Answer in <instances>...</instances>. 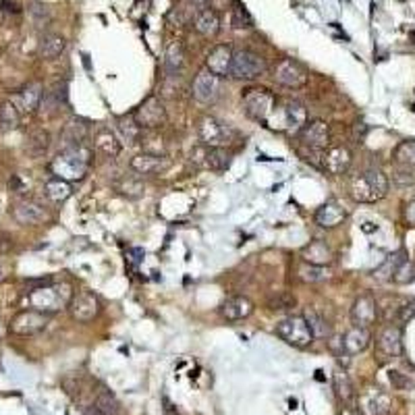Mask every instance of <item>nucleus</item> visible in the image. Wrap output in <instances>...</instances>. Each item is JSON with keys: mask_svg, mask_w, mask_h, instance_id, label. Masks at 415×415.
<instances>
[{"mask_svg": "<svg viewBox=\"0 0 415 415\" xmlns=\"http://www.w3.org/2000/svg\"><path fill=\"white\" fill-rule=\"evenodd\" d=\"M360 414L362 415H388L390 411V397L382 388H366L360 399Z\"/></svg>", "mask_w": 415, "mask_h": 415, "instance_id": "18", "label": "nucleus"}, {"mask_svg": "<svg viewBox=\"0 0 415 415\" xmlns=\"http://www.w3.org/2000/svg\"><path fill=\"white\" fill-rule=\"evenodd\" d=\"M299 141L310 150H324L330 143V127L320 119L310 121L299 129Z\"/></svg>", "mask_w": 415, "mask_h": 415, "instance_id": "19", "label": "nucleus"}, {"mask_svg": "<svg viewBox=\"0 0 415 415\" xmlns=\"http://www.w3.org/2000/svg\"><path fill=\"white\" fill-rule=\"evenodd\" d=\"M295 278L299 282L314 284V282L328 280L330 278V270H328V266H316V264H310V262L301 260V262L295 264Z\"/></svg>", "mask_w": 415, "mask_h": 415, "instance_id": "32", "label": "nucleus"}, {"mask_svg": "<svg viewBox=\"0 0 415 415\" xmlns=\"http://www.w3.org/2000/svg\"><path fill=\"white\" fill-rule=\"evenodd\" d=\"M191 162L210 169L214 173H223L231 166L232 156L231 152H227L225 147H195L191 152Z\"/></svg>", "mask_w": 415, "mask_h": 415, "instance_id": "12", "label": "nucleus"}, {"mask_svg": "<svg viewBox=\"0 0 415 415\" xmlns=\"http://www.w3.org/2000/svg\"><path fill=\"white\" fill-rule=\"evenodd\" d=\"M332 384H334L336 397H338L345 405H349L351 399H353V384H351L349 376L345 374V369H334V374H332Z\"/></svg>", "mask_w": 415, "mask_h": 415, "instance_id": "41", "label": "nucleus"}, {"mask_svg": "<svg viewBox=\"0 0 415 415\" xmlns=\"http://www.w3.org/2000/svg\"><path fill=\"white\" fill-rule=\"evenodd\" d=\"M92 162V150L90 145L73 147V150H62L58 156L50 162V171L54 177L65 179V181H81L88 175Z\"/></svg>", "mask_w": 415, "mask_h": 415, "instance_id": "1", "label": "nucleus"}, {"mask_svg": "<svg viewBox=\"0 0 415 415\" xmlns=\"http://www.w3.org/2000/svg\"><path fill=\"white\" fill-rule=\"evenodd\" d=\"M42 93H44L42 84H27L21 92L17 93L15 106L19 108V112H27V114H29V112H36L38 106H40Z\"/></svg>", "mask_w": 415, "mask_h": 415, "instance_id": "31", "label": "nucleus"}, {"mask_svg": "<svg viewBox=\"0 0 415 415\" xmlns=\"http://www.w3.org/2000/svg\"><path fill=\"white\" fill-rule=\"evenodd\" d=\"M266 60L251 52V50H237L232 52V62H231V77L235 79H245V81H251V79H258L266 73Z\"/></svg>", "mask_w": 415, "mask_h": 415, "instance_id": "8", "label": "nucleus"}, {"mask_svg": "<svg viewBox=\"0 0 415 415\" xmlns=\"http://www.w3.org/2000/svg\"><path fill=\"white\" fill-rule=\"evenodd\" d=\"M332 249L330 245L322 241V239H316V241H310L303 249H301V260L310 262V264H316V266H328L332 264Z\"/></svg>", "mask_w": 415, "mask_h": 415, "instance_id": "28", "label": "nucleus"}, {"mask_svg": "<svg viewBox=\"0 0 415 415\" xmlns=\"http://www.w3.org/2000/svg\"><path fill=\"white\" fill-rule=\"evenodd\" d=\"M19 125H21V112H19V108L15 106V102L4 100L0 104V131L8 133V131H15Z\"/></svg>", "mask_w": 415, "mask_h": 415, "instance_id": "36", "label": "nucleus"}, {"mask_svg": "<svg viewBox=\"0 0 415 415\" xmlns=\"http://www.w3.org/2000/svg\"><path fill=\"white\" fill-rule=\"evenodd\" d=\"M369 343H371V332H369V328H364V326H353L341 338V347L349 357L357 355V353H364L369 347Z\"/></svg>", "mask_w": 415, "mask_h": 415, "instance_id": "25", "label": "nucleus"}, {"mask_svg": "<svg viewBox=\"0 0 415 415\" xmlns=\"http://www.w3.org/2000/svg\"><path fill=\"white\" fill-rule=\"evenodd\" d=\"M308 123V110L297 100H286L282 104L275 106L272 114L264 123L270 129L286 131V133H299V129Z\"/></svg>", "mask_w": 415, "mask_h": 415, "instance_id": "3", "label": "nucleus"}, {"mask_svg": "<svg viewBox=\"0 0 415 415\" xmlns=\"http://www.w3.org/2000/svg\"><path fill=\"white\" fill-rule=\"evenodd\" d=\"M275 79L289 90H299L308 84V71L297 60L282 58L275 69Z\"/></svg>", "mask_w": 415, "mask_h": 415, "instance_id": "15", "label": "nucleus"}, {"mask_svg": "<svg viewBox=\"0 0 415 415\" xmlns=\"http://www.w3.org/2000/svg\"><path fill=\"white\" fill-rule=\"evenodd\" d=\"M131 171L139 177H147V175H158L169 166V158L166 156H154V154H138L131 158L129 162Z\"/></svg>", "mask_w": 415, "mask_h": 415, "instance_id": "24", "label": "nucleus"}, {"mask_svg": "<svg viewBox=\"0 0 415 415\" xmlns=\"http://www.w3.org/2000/svg\"><path fill=\"white\" fill-rule=\"evenodd\" d=\"M303 318H305V322L310 326L314 338H326V336H330V326H328L326 318H324L316 308H305Z\"/></svg>", "mask_w": 415, "mask_h": 415, "instance_id": "38", "label": "nucleus"}, {"mask_svg": "<svg viewBox=\"0 0 415 415\" xmlns=\"http://www.w3.org/2000/svg\"><path fill=\"white\" fill-rule=\"evenodd\" d=\"M277 334L291 347L305 349L314 343V334L303 316H289L277 324Z\"/></svg>", "mask_w": 415, "mask_h": 415, "instance_id": "9", "label": "nucleus"}, {"mask_svg": "<svg viewBox=\"0 0 415 415\" xmlns=\"http://www.w3.org/2000/svg\"><path fill=\"white\" fill-rule=\"evenodd\" d=\"M86 415H104L102 414V411H98V409H95V407H88V409H86Z\"/></svg>", "mask_w": 415, "mask_h": 415, "instance_id": "59", "label": "nucleus"}, {"mask_svg": "<svg viewBox=\"0 0 415 415\" xmlns=\"http://www.w3.org/2000/svg\"><path fill=\"white\" fill-rule=\"evenodd\" d=\"M23 187H25V185H23V181H21V177H19V175H13V177H11V181H8V189H11V191L19 193Z\"/></svg>", "mask_w": 415, "mask_h": 415, "instance_id": "55", "label": "nucleus"}, {"mask_svg": "<svg viewBox=\"0 0 415 415\" xmlns=\"http://www.w3.org/2000/svg\"><path fill=\"white\" fill-rule=\"evenodd\" d=\"M2 332H4V328H2V322H0V334H2Z\"/></svg>", "mask_w": 415, "mask_h": 415, "instance_id": "62", "label": "nucleus"}, {"mask_svg": "<svg viewBox=\"0 0 415 415\" xmlns=\"http://www.w3.org/2000/svg\"><path fill=\"white\" fill-rule=\"evenodd\" d=\"M351 152L349 147L345 145H334V147H328L326 152H322V169L330 175H343L349 171L351 166Z\"/></svg>", "mask_w": 415, "mask_h": 415, "instance_id": "21", "label": "nucleus"}, {"mask_svg": "<svg viewBox=\"0 0 415 415\" xmlns=\"http://www.w3.org/2000/svg\"><path fill=\"white\" fill-rule=\"evenodd\" d=\"M220 314L225 320L229 322H239L245 320L253 314V301L245 295H237V297H229L223 305H220Z\"/></svg>", "mask_w": 415, "mask_h": 415, "instance_id": "26", "label": "nucleus"}, {"mask_svg": "<svg viewBox=\"0 0 415 415\" xmlns=\"http://www.w3.org/2000/svg\"><path fill=\"white\" fill-rule=\"evenodd\" d=\"M191 2H193L195 6H204V4H206L208 0H191Z\"/></svg>", "mask_w": 415, "mask_h": 415, "instance_id": "61", "label": "nucleus"}, {"mask_svg": "<svg viewBox=\"0 0 415 415\" xmlns=\"http://www.w3.org/2000/svg\"><path fill=\"white\" fill-rule=\"evenodd\" d=\"M133 119L138 121L141 131H158L162 125H166L169 114L164 102L158 95H150L136 108Z\"/></svg>", "mask_w": 415, "mask_h": 415, "instance_id": "7", "label": "nucleus"}, {"mask_svg": "<svg viewBox=\"0 0 415 415\" xmlns=\"http://www.w3.org/2000/svg\"><path fill=\"white\" fill-rule=\"evenodd\" d=\"M403 262H405V256H403V253H393V256H388V258L384 260L382 266H378V268L374 270V277L378 278V280H388V278L395 277L397 268H399Z\"/></svg>", "mask_w": 415, "mask_h": 415, "instance_id": "44", "label": "nucleus"}, {"mask_svg": "<svg viewBox=\"0 0 415 415\" xmlns=\"http://www.w3.org/2000/svg\"><path fill=\"white\" fill-rule=\"evenodd\" d=\"M88 139H90V121H86L84 117H71L60 133V152L88 145Z\"/></svg>", "mask_w": 415, "mask_h": 415, "instance_id": "16", "label": "nucleus"}, {"mask_svg": "<svg viewBox=\"0 0 415 415\" xmlns=\"http://www.w3.org/2000/svg\"><path fill=\"white\" fill-rule=\"evenodd\" d=\"M349 193L360 204H374L386 197L388 193V179L380 169H368L353 175L349 183Z\"/></svg>", "mask_w": 415, "mask_h": 415, "instance_id": "2", "label": "nucleus"}, {"mask_svg": "<svg viewBox=\"0 0 415 415\" xmlns=\"http://www.w3.org/2000/svg\"><path fill=\"white\" fill-rule=\"evenodd\" d=\"M231 23L235 29H249V27H253V17H251V13L245 8V4L235 2Z\"/></svg>", "mask_w": 415, "mask_h": 415, "instance_id": "47", "label": "nucleus"}, {"mask_svg": "<svg viewBox=\"0 0 415 415\" xmlns=\"http://www.w3.org/2000/svg\"><path fill=\"white\" fill-rule=\"evenodd\" d=\"M390 382H393L397 388H405V386H409V380H405L399 371H390Z\"/></svg>", "mask_w": 415, "mask_h": 415, "instance_id": "51", "label": "nucleus"}, {"mask_svg": "<svg viewBox=\"0 0 415 415\" xmlns=\"http://www.w3.org/2000/svg\"><path fill=\"white\" fill-rule=\"evenodd\" d=\"M376 351L382 362H390L401 357L403 353V332L399 326H386L380 330L376 341Z\"/></svg>", "mask_w": 415, "mask_h": 415, "instance_id": "13", "label": "nucleus"}, {"mask_svg": "<svg viewBox=\"0 0 415 415\" xmlns=\"http://www.w3.org/2000/svg\"><path fill=\"white\" fill-rule=\"evenodd\" d=\"M227 6H231V0H210V8L212 11H225Z\"/></svg>", "mask_w": 415, "mask_h": 415, "instance_id": "56", "label": "nucleus"}, {"mask_svg": "<svg viewBox=\"0 0 415 415\" xmlns=\"http://www.w3.org/2000/svg\"><path fill=\"white\" fill-rule=\"evenodd\" d=\"M93 150L104 158H117L121 152V143L114 131H110L108 127H100L93 136Z\"/></svg>", "mask_w": 415, "mask_h": 415, "instance_id": "30", "label": "nucleus"}, {"mask_svg": "<svg viewBox=\"0 0 415 415\" xmlns=\"http://www.w3.org/2000/svg\"><path fill=\"white\" fill-rule=\"evenodd\" d=\"M376 318H378L376 299L371 295H360L353 301V308H351V322H353V326L369 328L371 324L376 322Z\"/></svg>", "mask_w": 415, "mask_h": 415, "instance_id": "23", "label": "nucleus"}, {"mask_svg": "<svg viewBox=\"0 0 415 415\" xmlns=\"http://www.w3.org/2000/svg\"><path fill=\"white\" fill-rule=\"evenodd\" d=\"M345 218H347V210H345L338 202H334V199H328L326 204H322V206L316 210V214H314L316 225L322 227V229H334V227H338Z\"/></svg>", "mask_w": 415, "mask_h": 415, "instance_id": "27", "label": "nucleus"}, {"mask_svg": "<svg viewBox=\"0 0 415 415\" xmlns=\"http://www.w3.org/2000/svg\"><path fill=\"white\" fill-rule=\"evenodd\" d=\"M13 249V239L6 235H0V253H8Z\"/></svg>", "mask_w": 415, "mask_h": 415, "instance_id": "54", "label": "nucleus"}, {"mask_svg": "<svg viewBox=\"0 0 415 415\" xmlns=\"http://www.w3.org/2000/svg\"><path fill=\"white\" fill-rule=\"evenodd\" d=\"M235 129L216 117H202L197 121V138L206 147H225L235 139Z\"/></svg>", "mask_w": 415, "mask_h": 415, "instance_id": "6", "label": "nucleus"}, {"mask_svg": "<svg viewBox=\"0 0 415 415\" xmlns=\"http://www.w3.org/2000/svg\"><path fill=\"white\" fill-rule=\"evenodd\" d=\"M231 62H232V48L227 44L214 46L208 56H206V69L216 75V77H231Z\"/></svg>", "mask_w": 415, "mask_h": 415, "instance_id": "20", "label": "nucleus"}, {"mask_svg": "<svg viewBox=\"0 0 415 415\" xmlns=\"http://www.w3.org/2000/svg\"><path fill=\"white\" fill-rule=\"evenodd\" d=\"M67 102H69L67 84H54L50 90L42 93L38 110H40L42 117H54L56 112L62 110V106H67Z\"/></svg>", "mask_w": 415, "mask_h": 415, "instance_id": "22", "label": "nucleus"}, {"mask_svg": "<svg viewBox=\"0 0 415 415\" xmlns=\"http://www.w3.org/2000/svg\"><path fill=\"white\" fill-rule=\"evenodd\" d=\"M343 415H362L360 411H355V409H351V407H345L343 409Z\"/></svg>", "mask_w": 415, "mask_h": 415, "instance_id": "60", "label": "nucleus"}, {"mask_svg": "<svg viewBox=\"0 0 415 415\" xmlns=\"http://www.w3.org/2000/svg\"><path fill=\"white\" fill-rule=\"evenodd\" d=\"M48 324H50V314L40 312V310H25V312H19L11 320L8 330L17 336H32V334L42 332Z\"/></svg>", "mask_w": 415, "mask_h": 415, "instance_id": "11", "label": "nucleus"}, {"mask_svg": "<svg viewBox=\"0 0 415 415\" xmlns=\"http://www.w3.org/2000/svg\"><path fill=\"white\" fill-rule=\"evenodd\" d=\"M162 403H164V414L177 415V411H173V403L169 401V397H164V399H162Z\"/></svg>", "mask_w": 415, "mask_h": 415, "instance_id": "58", "label": "nucleus"}, {"mask_svg": "<svg viewBox=\"0 0 415 415\" xmlns=\"http://www.w3.org/2000/svg\"><path fill=\"white\" fill-rule=\"evenodd\" d=\"M143 258H145V251H143L141 247H129L127 253H125V262H127V266H129L131 270L138 268L139 264L143 262Z\"/></svg>", "mask_w": 415, "mask_h": 415, "instance_id": "49", "label": "nucleus"}, {"mask_svg": "<svg viewBox=\"0 0 415 415\" xmlns=\"http://www.w3.org/2000/svg\"><path fill=\"white\" fill-rule=\"evenodd\" d=\"M193 27L199 36L204 38H214L218 32H220V17L216 11H212L210 6L208 8H202L197 11L195 19H193Z\"/></svg>", "mask_w": 415, "mask_h": 415, "instance_id": "29", "label": "nucleus"}, {"mask_svg": "<svg viewBox=\"0 0 415 415\" xmlns=\"http://www.w3.org/2000/svg\"><path fill=\"white\" fill-rule=\"evenodd\" d=\"M23 150H25V154L29 158H42V156H46V152L50 150V133L44 131V129L29 131V136L25 138Z\"/></svg>", "mask_w": 415, "mask_h": 415, "instance_id": "33", "label": "nucleus"}, {"mask_svg": "<svg viewBox=\"0 0 415 415\" xmlns=\"http://www.w3.org/2000/svg\"><path fill=\"white\" fill-rule=\"evenodd\" d=\"M405 220L409 225H415V197L405 206Z\"/></svg>", "mask_w": 415, "mask_h": 415, "instance_id": "53", "label": "nucleus"}, {"mask_svg": "<svg viewBox=\"0 0 415 415\" xmlns=\"http://www.w3.org/2000/svg\"><path fill=\"white\" fill-rule=\"evenodd\" d=\"M67 48V40L60 34H46L40 42V56L46 60H54L58 58Z\"/></svg>", "mask_w": 415, "mask_h": 415, "instance_id": "37", "label": "nucleus"}, {"mask_svg": "<svg viewBox=\"0 0 415 415\" xmlns=\"http://www.w3.org/2000/svg\"><path fill=\"white\" fill-rule=\"evenodd\" d=\"M73 293H69V284H46L29 293V301L36 310L52 314L60 310L62 305H69Z\"/></svg>", "mask_w": 415, "mask_h": 415, "instance_id": "5", "label": "nucleus"}, {"mask_svg": "<svg viewBox=\"0 0 415 415\" xmlns=\"http://www.w3.org/2000/svg\"><path fill=\"white\" fill-rule=\"evenodd\" d=\"M268 310H272V312H289V310H293L295 305H297V299H295V295H291V293H284V291H278L275 295H270L268 297Z\"/></svg>", "mask_w": 415, "mask_h": 415, "instance_id": "46", "label": "nucleus"}, {"mask_svg": "<svg viewBox=\"0 0 415 415\" xmlns=\"http://www.w3.org/2000/svg\"><path fill=\"white\" fill-rule=\"evenodd\" d=\"M0 8H2L4 13H19V11H21V6H19L15 0H0Z\"/></svg>", "mask_w": 415, "mask_h": 415, "instance_id": "52", "label": "nucleus"}, {"mask_svg": "<svg viewBox=\"0 0 415 415\" xmlns=\"http://www.w3.org/2000/svg\"><path fill=\"white\" fill-rule=\"evenodd\" d=\"M117 131L123 141L127 143H136L139 141V136H141V127L138 125V121L133 119V114H123L117 119Z\"/></svg>", "mask_w": 415, "mask_h": 415, "instance_id": "39", "label": "nucleus"}, {"mask_svg": "<svg viewBox=\"0 0 415 415\" xmlns=\"http://www.w3.org/2000/svg\"><path fill=\"white\" fill-rule=\"evenodd\" d=\"M93 407L98 411H102L104 415H121V403L117 401V397L106 390V388H100L95 393V401H93Z\"/></svg>", "mask_w": 415, "mask_h": 415, "instance_id": "40", "label": "nucleus"}, {"mask_svg": "<svg viewBox=\"0 0 415 415\" xmlns=\"http://www.w3.org/2000/svg\"><path fill=\"white\" fill-rule=\"evenodd\" d=\"M397 316H399V322H409V320L415 316V301H411V303H405L403 308H399Z\"/></svg>", "mask_w": 415, "mask_h": 415, "instance_id": "50", "label": "nucleus"}, {"mask_svg": "<svg viewBox=\"0 0 415 415\" xmlns=\"http://www.w3.org/2000/svg\"><path fill=\"white\" fill-rule=\"evenodd\" d=\"M395 162L403 169H415V139L403 141L395 150Z\"/></svg>", "mask_w": 415, "mask_h": 415, "instance_id": "43", "label": "nucleus"}, {"mask_svg": "<svg viewBox=\"0 0 415 415\" xmlns=\"http://www.w3.org/2000/svg\"><path fill=\"white\" fill-rule=\"evenodd\" d=\"M44 195H46L50 202L54 204H60V202H67L71 195H73V185L65 179H58V177H52L44 183Z\"/></svg>", "mask_w": 415, "mask_h": 415, "instance_id": "35", "label": "nucleus"}, {"mask_svg": "<svg viewBox=\"0 0 415 415\" xmlns=\"http://www.w3.org/2000/svg\"><path fill=\"white\" fill-rule=\"evenodd\" d=\"M220 90H223L220 77L212 75L208 69H202V71L195 75V79H193L191 93H193V98H195L199 104H212V102L218 100Z\"/></svg>", "mask_w": 415, "mask_h": 415, "instance_id": "14", "label": "nucleus"}, {"mask_svg": "<svg viewBox=\"0 0 415 415\" xmlns=\"http://www.w3.org/2000/svg\"><path fill=\"white\" fill-rule=\"evenodd\" d=\"M366 131H368V129H366V125L357 123V125H355V139H357V141H362L364 136H366Z\"/></svg>", "mask_w": 415, "mask_h": 415, "instance_id": "57", "label": "nucleus"}, {"mask_svg": "<svg viewBox=\"0 0 415 415\" xmlns=\"http://www.w3.org/2000/svg\"><path fill=\"white\" fill-rule=\"evenodd\" d=\"M114 189L121 193V195H125V197H129V199H138L143 195V183H141V179L139 177H125V179H121L119 183H114Z\"/></svg>", "mask_w": 415, "mask_h": 415, "instance_id": "45", "label": "nucleus"}, {"mask_svg": "<svg viewBox=\"0 0 415 415\" xmlns=\"http://www.w3.org/2000/svg\"><path fill=\"white\" fill-rule=\"evenodd\" d=\"M241 102H243L245 114L258 123H266L277 106L275 93L268 92L266 88H247L241 95Z\"/></svg>", "mask_w": 415, "mask_h": 415, "instance_id": "4", "label": "nucleus"}, {"mask_svg": "<svg viewBox=\"0 0 415 415\" xmlns=\"http://www.w3.org/2000/svg\"><path fill=\"white\" fill-rule=\"evenodd\" d=\"M11 214L19 225H25V227H36V225H42L44 220H48L46 208L42 204L34 202V199L15 202L13 208H11Z\"/></svg>", "mask_w": 415, "mask_h": 415, "instance_id": "17", "label": "nucleus"}, {"mask_svg": "<svg viewBox=\"0 0 415 415\" xmlns=\"http://www.w3.org/2000/svg\"><path fill=\"white\" fill-rule=\"evenodd\" d=\"M185 67V50L179 42H173L171 46L166 48L164 54V71L166 77H179Z\"/></svg>", "mask_w": 415, "mask_h": 415, "instance_id": "34", "label": "nucleus"}, {"mask_svg": "<svg viewBox=\"0 0 415 415\" xmlns=\"http://www.w3.org/2000/svg\"><path fill=\"white\" fill-rule=\"evenodd\" d=\"M67 308H69V312H71V318L81 324L92 322L93 318L100 314V310H102L100 299L93 295L92 291H88V289L75 291Z\"/></svg>", "mask_w": 415, "mask_h": 415, "instance_id": "10", "label": "nucleus"}, {"mask_svg": "<svg viewBox=\"0 0 415 415\" xmlns=\"http://www.w3.org/2000/svg\"><path fill=\"white\" fill-rule=\"evenodd\" d=\"M395 280L397 282H401V284H405V282H411L415 278V266L414 262H409V260H405L399 268H397V272H395Z\"/></svg>", "mask_w": 415, "mask_h": 415, "instance_id": "48", "label": "nucleus"}, {"mask_svg": "<svg viewBox=\"0 0 415 415\" xmlns=\"http://www.w3.org/2000/svg\"><path fill=\"white\" fill-rule=\"evenodd\" d=\"M27 13H29V19L34 23V27H38V29H44L48 23L52 21V11L44 2H32L27 6Z\"/></svg>", "mask_w": 415, "mask_h": 415, "instance_id": "42", "label": "nucleus"}]
</instances>
